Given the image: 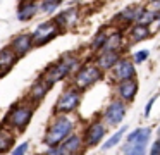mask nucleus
<instances>
[{"label": "nucleus", "mask_w": 160, "mask_h": 155, "mask_svg": "<svg viewBox=\"0 0 160 155\" xmlns=\"http://www.w3.org/2000/svg\"><path fill=\"white\" fill-rule=\"evenodd\" d=\"M131 34H132V40L134 41H139V40H145L146 36H150V29L146 28V24H139L138 23L134 28H132Z\"/></svg>", "instance_id": "obj_22"}, {"label": "nucleus", "mask_w": 160, "mask_h": 155, "mask_svg": "<svg viewBox=\"0 0 160 155\" xmlns=\"http://www.w3.org/2000/svg\"><path fill=\"white\" fill-rule=\"evenodd\" d=\"M126 131H128V126H122L121 129H119V131H115V133L112 134V136L108 138L107 141H105V143H103V147H102V148H103V150H110L112 147H115V145H117L119 141L122 140V136H124V133H126Z\"/></svg>", "instance_id": "obj_21"}, {"label": "nucleus", "mask_w": 160, "mask_h": 155, "mask_svg": "<svg viewBox=\"0 0 160 155\" xmlns=\"http://www.w3.org/2000/svg\"><path fill=\"white\" fill-rule=\"evenodd\" d=\"M81 102V95H79V90L78 88H69L59 96L55 103V112L60 114H67V112H72V110L78 109Z\"/></svg>", "instance_id": "obj_6"}, {"label": "nucleus", "mask_w": 160, "mask_h": 155, "mask_svg": "<svg viewBox=\"0 0 160 155\" xmlns=\"http://www.w3.org/2000/svg\"><path fill=\"white\" fill-rule=\"evenodd\" d=\"M119 60V54L117 50H110V48H103V52L100 54L97 60V65L100 69H110L115 65V62Z\"/></svg>", "instance_id": "obj_14"}, {"label": "nucleus", "mask_w": 160, "mask_h": 155, "mask_svg": "<svg viewBox=\"0 0 160 155\" xmlns=\"http://www.w3.org/2000/svg\"><path fill=\"white\" fill-rule=\"evenodd\" d=\"M40 7L36 5L33 0H21V3H19L18 7V19L21 21V23H26V21H31L33 17L38 14Z\"/></svg>", "instance_id": "obj_11"}, {"label": "nucleus", "mask_w": 160, "mask_h": 155, "mask_svg": "<svg viewBox=\"0 0 160 155\" xmlns=\"http://www.w3.org/2000/svg\"><path fill=\"white\" fill-rule=\"evenodd\" d=\"M76 64H78L76 57H72V55H64L57 64H53L52 67L47 69L45 74L42 76V81H45L47 85L52 88L57 81H60V79L66 78V76L74 69V65H76Z\"/></svg>", "instance_id": "obj_2"}, {"label": "nucleus", "mask_w": 160, "mask_h": 155, "mask_svg": "<svg viewBox=\"0 0 160 155\" xmlns=\"http://www.w3.org/2000/svg\"><path fill=\"white\" fill-rule=\"evenodd\" d=\"M31 117H33V107H29V105H14L11 110H9L5 121H7V124L11 127H14V129L24 131L26 126L29 124V121H31Z\"/></svg>", "instance_id": "obj_3"}, {"label": "nucleus", "mask_w": 160, "mask_h": 155, "mask_svg": "<svg viewBox=\"0 0 160 155\" xmlns=\"http://www.w3.org/2000/svg\"><path fill=\"white\" fill-rule=\"evenodd\" d=\"M100 78H102V71L98 65H84L74 76V85H76L78 90H86L91 85H95Z\"/></svg>", "instance_id": "obj_5"}, {"label": "nucleus", "mask_w": 160, "mask_h": 155, "mask_svg": "<svg viewBox=\"0 0 160 155\" xmlns=\"http://www.w3.org/2000/svg\"><path fill=\"white\" fill-rule=\"evenodd\" d=\"M31 48H33L31 34H18V36L11 41V50L18 55V59L22 57V55H26Z\"/></svg>", "instance_id": "obj_9"}, {"label": "nucleus", "mask_w": 160, "mask_h": 155, "mask_svg": "<svg viewBox=\"0 0 160 155\" xmlns=\"http://www.w3.org/2000/svg\"><path fill=\"white\" fill-rule=\"evenodd\" d=\"M60 2H62V0H43L42 5H38V7H40V10H42V12L52 14L53 10H55L57 7L60 5Z\"/></svg>", "instance_id": "obj_24"}, {"label": "nucleus", "mask_w": 160, "mask_h": 155, "mask_svg": "<svg viewBox=\"0 0 160 155\" xmlns=\"http://www.w3.org/2000/svg\"><path fill=\"white\" fill-rule=\"evenodd\" d=\"M148 55H150L148 50H139V52H136V54H134V62H136V64H141V62H145L146 59H148Z\"/></svg>", "instance_id": "obj_26"}, {"label": "nucleus", "mask_w": 160, "mask_h": 155, "mask_svg": "<svg viewBox=\"0 0 160 155\" xmlns=\"http://www.w3.org/2000/svg\"><path fill=\"white\" fill-rule=\"evenodd\" d=\"M14 145V136L9 129H0V153L11 150V147Z\"/></svg>", "instance_id": "obj_19"}, {"label": "nucleus", "mask_w": 160, "mask_h": 155, "mask_svg": "<svg viewBox=\"0 0 160 155\" xmlns=\"http://www.w3.org/2000/svg\"><path fill=\"white\" fill-rule=\"evenodd\" d=\"M76 19H78V10L76 9H67V10H64V12H60L59 16L53 19V23L62 29V28H66V26H72V24L76 23Z\"/></svg>", "instance_id": "obj_17"}, {"label": "nucleus", "mask_w": 160, "mask_h": 155, "mask_svg": "<svg viewBox=\"0 0 160 155\" xmlns=\"http://www.w3.org/2000/svg\"><path fill=\"white\" fill-rule=\"evenodd\" d=\"M152 3L157 7V9H160V0H152Z\"/></svg>", "instance_id": "obj_30"}, {"label": "nucleus", "mask_w": 160, "mask_h": 155, "mask_svg": "<svg viewBox=\"0 0 160 155\" xmlns=\"http://www.w3.org/2000/svg\"><path fill=\"white\" fill-rule=\"evenodd\" d=\"M143 9H139V7H128V9H124L121 14H119V17H121L124 23H134L136 19H138L139 12H141Z\"/></svg>", "instance_id": "obj_20"}, {"label": "nucleus", "mask_w": 160, "mask_h": 155, "mask_svg": "<svg viewBox=\"0 0 160 155\" xmlns=\"http://www.w3.org/2000/svg\"><path fill=\"white\" fill-rule=\"evenodd\" d=\"M158 134H160V127H158Z\"/></svg>", "instance_id": "obj_31"}, {"label": "nucleus", "mask_w": 160, "mask_h": 155, "mask_svg": "<svg viewBox=\"0 0 160 155\" xmlns=\"http://www.w3.org/2000/svg\"><path fill=\"white\" fill-rule=\"evenodd\" d=\"M48 90H50V86L47 85L45 81H36L35 85L29 88V100H31L33 103H36V102H42L43 98H45V95L48 93Z\"/></svg>", "instance_id": "obj_16"}, {"label": "nucleus", "mask_w": 160, "mask_h": 155, "mask_svg": "<svg viewBox=\"0 0 160 155\" xmlns=\"http://www.w3.org/2000/svg\"><path fill=\"white\" fill-rule=\"evenodd\" d=\"M28 147H29L28 143H21L18 148H14V150H12V153H14V155H22V153H26V152H28Z\"/></svg>", "instance_id": "obj_27"}, {"label": "nucleus", "mask_w": 160, "mask_h": 155, "mask_svg": "<svg viewBox=\"0 0 160 155\" xmlns=\"http://www.w3.org/2000/svg\"><path fill=\"white\" fill-rule=\"evenodd\" d=\"M60 33V28L57 26L53 21H48V23H42L31 34L33 40V47H42V45L52 41L57 34Z\"/></svg>", "instance_id": "obj_4"}, {"label": "nucleus", "mask_w": 160, "mask_h": 155, "mask_svg": "<svg viewBox=\"0 0 160 155\" xmlns=\"http://www.w3.org/2000/svg\"><path fill=\"white\" fill-rule=\"evenodd\" d=\"M105 136V126L100 121H95L93 124L88 126V129L84 131V145L86 147H95L102 141V138Z\"/></svg>", "instance_id": "obj_7"}, {"label": "nucleus", "mask_w": 160, "mask_h": 155, "mask_svg": "<svg viewBox=\"0 0 160 155\" xmlns=\"http://www.w3.org/2000/svg\"><path fill=\"white\" fill-rule=\"evenodd\" d=\"M136 76V69L134 64L131 60H117L115 62V69H114V78L119 81H124V79H131Z\"/></svg>", "instance_id": "obj_10"}, {"label": "nucleus", "mask_w": 160, "mask_h": 155, "mask_svg": "<svg viewBox=\"0 0 160 155\" xmlns=\"http://www.w3.org/2000/svg\"><path fill=\"white\" fill-rule=\"evenodd\" d=\"M16 60H18V55L11 50V47L0 50V76L11 71L12 65L16 64Z\"/></svg>", "instance_id": "obj_13"}, {"label": "nucleus", "mask_w": 160, "mask_h": 155, "mask_svg": "<svg viewBox=\"0 0 160 155\" xmlns=\"http://www.w3.org/2000/svg\"><path fill=\"white\" fill-rule=\"evenodd\" d=\"M81 145H83L81 136L71 133L69 136H67L64 141H60L57 147H59V152H60V153H76V152H79Z\"/></svg>", "instance_id": "obj_12"}, {"label": "nucleus", "mask_w": 160, "mask_h": 155, "mask_svg": "<svg viewBox=\"0 0 160 155\" xmlns=\"http://www.w3.org/2000/svg\"><path fill=\"white\" fill-rule=\"evenodd\" d=\"M155 96H153V98L152 100H150V102L148 103H146V109H145V116H148V114H150V110H152V107H153V103H155Z\"/></svg>", "instance_id": "obj_29"}, {"label": "nucleus", "mask_w": 160, "mask_h": 155, "mask_svg": "<svg viewBox=\"0 0 160 155\" xmlns=\"http://www.w3.org/2000/svg\"><path fill=\"white\" fill-rule=\"evenodd\" d=\"M105 41H107V34H105V33H98L97 38L93 40V48H95V50H100V48H103Z\"/></svg>", "instance_id": "obj_25"}, {"label": "nucleus", "mask_w": 160, "mask_h": 155, "mask_svg": "<svg viewBox=\"0 0 160 155\" xmlns=\"http://www.w3.org/2000/svg\"><path fill=\"white\" fill-rule=\"evenodd\" d=\"M145 147L146 145H139V143H126L124 145V148H122V152L124 153H132V155H141V153H145Z\"/></svg>", "instance_id": "obj_23"}, {"label": "nucleus", "mask_w": 160, "mask_h": 155, "mask_svg": "<svg viewBox=\"0 0 160 155\" xmlns=\"http://www.w3.org/2000/svg\"><path fill=\"white\" fill-rule=\"evenodd\" d=\"M124 116H126V105L122 102H119V100L112 102L110 105L107 107V110H105V121H107L110 126L121 124L122 119H124Z\"/></svg>", "instance_id": "obj_8"}, {"label": "nucleus", "mask_w": 160, "mask_h": 155, "mask_svg": "<svg viewBox=\"0 0 160 155\" xmlns=\"http://www.w3.org/2000/svg\"><path fill=\"white\" fill-rule=\"evenodd\" d=\"M117 91H119V95H121V98L132 100L134 95H136V91H138V83H136L132 78L131 79H124V81H121Z\"/></svg>", "instance_id": "obj_15"}, {"label": "nucleus", "mask_w": 160, "mask_h": 155, "mask_svg": "<svg viewBox=\"0 0 160 155\" xmlns=\"http://www.w3.org/2000/svg\"><path fill=\"white\" fill-rule=\"evenodd\" d=\"M152 136V129L150 127H138L132 133L128 134V143H139V145H146Z\"/></svg>", "instance_id": "obj_18"}, {"label": "nucleus", "mask_w": 160, "mask_h": 155, "mask_svg": "<svg viewBox=\"0 0 160 155\" xmlns=\"http://www.w3.org/2000/svg\"><path fill=\"white\" fill-rule=\"evenodd\" d=\"M74 129V122L66 116H57L52 121V124L47 129V134L43 138L47 147H57L60 141H64Z\"/></svg>", "instance_id": "obj_1"}, {"label": "nucleus", "mask_w": 160, "mask_h": 155, "mask_svg": "<svg viewBox=\"0 0 160 155\" xmlns=\"http://www.w3.org/2000/svg\"><path fill=\"white\" fill-rule=\"evenodd\" d=\"M150 153L152 155H160V138L153 143V147L150 148Z\"/></svg>", "instance_id": "obj_28"}]
</instances>
